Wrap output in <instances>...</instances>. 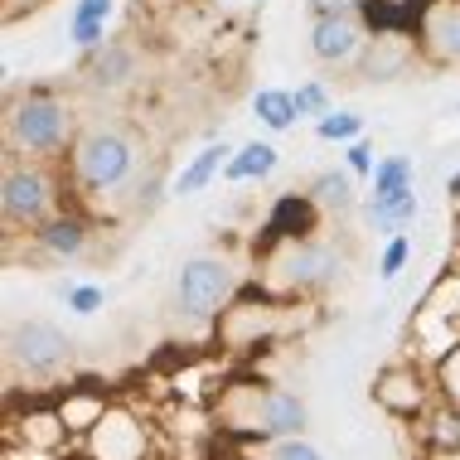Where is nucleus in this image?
Wrapping results in <instances>:
<instances>
[{
  "label": "nucleus",
  "mask_w": 460,
  "mask_h": 460,
  "mask_svg": "<svg viewBox=\"0 0 460 460\" xmlns=\"http://www.w3.org/2000/svg\"><path fill=\"white\" fill-rule=\"evenodd\" d=\"M78 136V117L58 93L30 88L20 97H10L5 107V155L20 160H54L64 155Z\"/></svg>",
  "instance_id": "nucleus-1"
},
{
  "label": "nucleus",
  "mask_w": 460,
  "mask_h": 460,
  "mask_svg": "<svg viewBox=\"0 0 460 460\" xmlns=\"http://www.w3.org/2000/svg\"><path fill=\"white\" fill-rule=\"evenodd\" d=\"M68 184L83 194H117L127 190L136 165H141V151L121 127H88L73 136L68 146Z\"/></svg>",
  "instance_id": "nucleus-2"
},
{
  "label": "nucleus",
  "mask_w": 460,
  "mask_h": 460,
  "mask_svg": "<svg viewBox=\"0 0 460 460\" xmlns=\"http://www.w3.org/2000/svg\"><path fill=\"white\" fill-rule=\"evenodd\" d=\"M238 407H223L233 431L243 437H257V441H286V437H305V421H310V407L301 393L291 388H277V383H238L233 388Z\"/></svg>",
  "instance_id": "nucleus-3"
},
{
  "label": "nucleus",
  "mask_w": 460,
  "mask_h": 460,
  "mask_svg": "<svg viewBox=\"0 0 460 460\" xmlns=\"http://www.w3.org/2000/svg\"><path fill=\"white\" fill-rule=\"evenodd\" d=\"M238 296V271H233L228 257L218 252H199V257H184L180 271H175V315L190 320V325H208V320H223V310L233 305Z\"/></svg>",
  "instance_id": "nucleus-4"
},
{
  "label": "nucleus",
  "mask_w": 460,
  "mask_h": 460,
  "mask_svg": "<svg viewBox=\"0 0 460 460\" xmlns=\"http://www.w3.org/2000/svg\"><path fill=\"white\" fill-rule=\"evenodd\" d=\"M54 214H58V180L44 170V160L5 155V175H0V218H5V238L15 228L34 233Z\"/></svg>",
  "instance_id": "nucleus-5"
},
{
  "label": "nucleus",
  "mask_w": 460,
  "mask_h": 460,
  "mask_svg": "<svg viewBox=\"0 0 460 460\" xmlns=\"http://www.w3.org/2000/svg\"><path fill=\"white\" fill-rule=\"evenodd\" d=\"M267 262V286L281 296H320L344 277V257L340 247L325 238H305V243H286L277 247Z\"/></svg>",
  "instance_id": "nucleus-6"
},
{
  "label": "nucleus",
  "mask_w": 460,
  "mask_h": 460,
  "mask_svg": "<svg viewBox=\"0 0 460 460\" xmlns=\"http://www.w3.org/2000/svg\"><path fill=\"white\" fill-rule=\"evenodd\" d=\"M5 368L10 378L30 383H54L64 368H73V340L54 320H15L5 334Z\"/></svg>",
  "instance_id": "nucleus-7"
},
{
  "label": "nucleus",
  "mask_w": 460,
  "mask_h": 460,
  "mask_svg": "<svg viewBox=\"0 0 460 460\" xmlns=\"http://www.w3.org/2000/svg\"><path fill=\"white\" fill-rule=\"evenodd\" d=\"M320 204L310 194H301V190H291V194H281L277 204L267 208V218H262V233H257V252L262 257H271L277 247H286V243H305V238H315L320 233Z\"/></svg>",
  "instance_id": "nucleus-8"
},
{
  "label": "nucleus",
  "mask_w": 460,
  "mask_h": 460,
  "mask_svg": "<svg viewBox=\"0 0 460 460\" xmlns=\"http://www.w3.org/2000/svg\"><path fill=\"white\" fill-rule=\"evenodd\" d=\"M373 402L383 407L388 417L397 421H412L431 407V388H427V373L417 364H407V358H397V364L378 368V378H373Z\"/></svg>",
  "instance_id": "nucleus-9"
},
{
  "label": "nucleus",
  "mask_w": 460,
  "mask_h": 460,
  "mask_svg": "<svg viewBox=\"0 0 460 460\" xmlns=\"http://www.w3.org/2000/svg\"><path fill=\"white\" fill-rule=\"evenodd\" d=\"M368 24L358 20V15H334V20H310V58L315 64H325V68H354L358 64V54L368 49Z\"/></svg>",
  "instance_id": "nucleus-10"
},
{
  "label": "nucleus",
  "mask_w": 460,
  "mask_h": 460,
  "mask_svg": "<svg viewBox=\"0 0 460 460\" xmlns=\"http://www.w3.org/2000/svg\"><path fill=\"white\" fill-rule=\"evenodd\" d=\"M421 58V44H417V34H407V30H388V34H373L368 49L358 54V83H397L407 68H412Z\"/></svg>",
  "instance_id": "nucleus-11"
},
{
  "label": "nucleus",
  "mask_w": 460,
  "mask_h": 460,
  "mask_svg": "<svg viewBox=\"0 0 460 460\" xmlns=\"http://www.w3.org/2000/svg\"><path fill=\"white\" fill-rule=\"evenodd\" d=\"M88 456L93 460H146V427L131 412L111 407L88 431Z\"/></svg>",
  "instance_id": "nucleus-12"
},
{
  "label": "nucleus",
  "mask_w": 460,
  "mask_h": 460,
  "mask_svg": "<svg viewBox=\"0 0 460 460\" xmlns=\"http://www.w3.org/2000/svg\"><path fill=\"white\" fill-rule=\"evenodd\" d=\"M30 238H34V247H40L44 257H54V262H78V257L88 252V243H93V223L83 218L78 208L64 204L54 218H44Z\"/></svg>",
  "instance_id": "nucleus-13"
},
{
  "label": "nucleus",
  "mask_w": 460,
  "mask_h": 460,
  "mask_svg": "<svg viewBox=\"0 0 460 460\" xmlns=\"http://www.w3.org/2000/svg\"><path fill=\"white\" fill-rule=\"evenodd\" d=\"M417 44L427 64H437V68L460 64V0H446V5L427 10V20L417 24Z\"/></svg>",
  "instance_id": "nucleus-14"
},
{
  "label": "nucleus",
  "mask_w": 460,
  "mask_h": 460,
  "mask_svg": "<svg viewBox=\"0 0 460 460\" xmlns=\"http://www.w3.org/2000/svg\"><path fill=\"white\" fill-rule=\"evenodd\" d=\"M83 73H88L93 93H121V88H131L136 73H141V54H136V44H127V40H107L102 49L88 54Z\"/></svg>",
  "instance_id": "nucleus-15"
},
{
  "label": "nucleus",
  "mask_w": 460,
  "mask_h": 460,
  "mask_svg": "<svg viewBox=\"0 0 460 460\" xmlns=\"http://www.w3.org/2000/svg\"><path fill=\"white\" fill-rule=\"evenodd\" d=\"M305 194L320 204V214L325 218H354L358 208H364V194H358V180L349 175V170H320L315 180L305 184Z\"/></svg>",
  "instance_id": "nucleus-16"
},
{
  "label": "nucleus",
  "mask_w": 460,
  "mask_h": 460,
  "mask_svg": "<svg viewBox=\"0 0 460 460\" xmlns=\"http://www.w3.org/2000/svg\"><path fill=\"white\" fill-rule=\"evenodd\" d=\"M228 160H233V146L228 141H208L199 155H190V165L180 170L175 180H170V194L175 199H194V194H204L208 184H214L223 170H228Z\"/></svg>",
  "instance_id": "nucleus-17"
},
{
  "label": "nucleus",
  "mask_w": 460,
  "mask_h": 460,
  "mask_svg": "<svg viewBox=\"0 0 460 460\" xmlns=\"http://www.w3.org/2000/svg\"><path fill=\"white\" fill-rule=\"evenodd\" d=\"M407 194H417V160L407 151L383 155L378 170H373V180H368L364 204H393V199H407Z\"/></svg>",
  "instance_id": "nucleus-18"
},
{
  "label": "nucleus",
  "mask_w": 460,
  "mask_h": 460,
  "mask_svg": "<svg viewBox=\"0 0 460 460\" xmlns=\"http://www.w3.org/2000/svg\"><path fill=\"white\" fill-rule=\"evenodd\" d=\"M10 437H20L30 451H44V456H54V451H64L68 446V421L58 417V407H30L24 417H15V427H10Z\"/></svg>",
  "instance_id": "nucleus-19"
},
{
  "label": "nucleus",
  "mask_w": 460,
  "mask_h": 460,
  "mask_svg": "<svg viewBox=\"0 0 460 460\" xmlns=\"http://www.w3.org/2000/svg\"><path fill=\"white\" fill-rule=\"evenodd\" d=\"M117 0H73V15H68V44L93 54V49L107 44V24Z\"/></svg>",
  "instance_id": "nucleus-20"
},
{
  "label": "nucleus",
  "mask_w": 460,
  "mask_h": 460,
  "mask_svg": "<svg viewBox=\"0 0 460 460\" xmlns=\"http://www.w3.org/2000/svg\"><path fill=\"white\" fill-rule=\"evenodd\" d=\"M421 441L431 446L437 456H460V407L451 397H437V402L421 412Z\"/></svg>",
  "instance_id": "nucleus-21"
},
{
  "label": "nucleus",
  "mask_w": 460,
  "mask_h": 460,
  "mask_svg": "<svg viewBox=\"0 0 460 460\" xmlns=\"http://www.w3.org/2000/svg\"><path fill=\"white\" fill-rule=\"evenodd\" d=\"M277 165H281V151L271 141H247L233 151L228 160V170H223V180L228 184H257V180H271L277 175Z\"/></svg>",
  "instance_id": "nucleus-22"
},
{
  "label": "nucleus",
  "mask_w": 460,
  "mask_h": 460,
  "mask_svg": "<svg viewBox=\"0 0 460 460\" xmlns=\"http://www.w3.org/2000/svg\"><path fill=\"white\" fill-rule=\"evenodd\" d=\"M107 412H111L107 393H93V388H68V397L58 402V417L68 421L73 437H88V431H93Z\"/></svg>",
  "instance_id": "nucleus-23"
},
{
  "label": "nucleus",
  "mask_w": 460,
  "mask_h": 460,
  "mask_svg": "<svg viewBox=\"0 0 460 460\" xmlns=\"http://www.w3.org/2000/svg\"><path fill=\"white\" fill-rule=\"evenodd\" d=\"M252 111L267 131H291L301 121V107H296V88H257L252 93Z\"/></svg>",
  "instance_id": "nucleus-24"
},
{
  "label": "nucleus",
  "mask_w": 460,
  "mask_h": 460,
  "mask_svg": "<svg viewBox=\"0 0 460 460\" xmlns=\"http://www.w3.org/2000/svg\"><path fill=\"white\" fill-rule=\"evenodd\" d=\"M421 214V204H417V194H407V199H393V204H364V218H368V228L373 233H407L417 223Z\"/></svg>",
  "instance_id": "nucleus-25"
},
{
  "label": "nucleus",
  "mask_w": 460,
  "mask_h": 460,
  "mask_svg": "<svg viewBox=\"0 0 460 460\" xmlns=\"http://www.w3.org/2000/svg\"><path fill=\"white\" fill-rule=\"evenodd\" d=\"M315 136L320 141H334V146H349L368 131H364V117H358V111H330V117L315 121Z\"/></svg>",
  "instance_id": "nucleus-26"
},
{
  "label": "nucleus",
  "mask_w": 460,
  "mask_h": 460,
  "mask_svg": "<svg viewBox=\"0 0 460 460\" xmlns=\"http://www.w3.org/2000/svg\"><path fill=\"white\" fill-rule=\"evenodd\" d=\"M58 296L68 301L73 315H97V310H107V286H97V281H68V286H58Z\"/></svg>",
  "instance_id": "nucleus-27"
},
{
  "label": "nucleus",
  "mask_w": 460,
  "mask_h": 460,
  "mask_svg": "<svg viewBox=\"0 0 460 460\" xmlns=\"http://www.w3.org/2000/svg\"><path fill=\"white\" fill-rule=\"evenodd\" d=\"M296 107H301V121H320L334 111V93L325 78H305L301 88H296Z\"/></svg>",
  "instance_id": "nucleus-28"
},
{
  "label": "nucleus",
  "mask_w": 460,
  "mask_h": 460,
  "mask_svg": "<svg viewBox=\"0 0 460 460\" xmlns=\"http://www.w3.org/2000/svg\"><path fill=\"white\" fill-rule=\"evenodd\" d=\"M407 262H412V238H407V233H393V238L383 243V252H378V277L397 281Z\"/></svg>",
  "instance_id": "nucleus-29"
},
{
  "label": "nucleus",
  "mask_w": 460,
  "mask_h": 460,
  "mask_svg": "<svg viewBox=\"0 0 460 460\" xmlns=\"http://www.w3.org/2000/svg\"><path fill=\"white\" fill-rule=\"evenodd\" d=\"M344 170H349L354 180H373L378 160H373V141H368V136H358V141L344 146Z\"/></svg>",
  "instance_id": "nucleus-30"
},
{
  "label": "nucleus",
  "mask_w": 460,
  "mask_h": 460,
  "mask_svg": "<svg viewBox=\"0 0 460 460\" xmlns=\"http://www.w3.org/2000/svg\"><path fill=\"white\" fill-rule=\"evenodd\" d=\"M267 460H325V456H320L305 437H286V441L267 446Z\"/></svg>",
  "instance_id": "nucleus-31"
},
{
  "label": "nucleus",
  "mask_w": 460,
  "mask_h": 460,
  "mask_svg": "<svg viewBox=\"0 0 460 460\" xmlns=\"http://www.w3.org/2000/svg\"><path fill=\"white\" fill-rule=\"evenodd\" d=\"M310 20H334V15H358L364 0H305Z\"/></svg>",
  "instance_id": "nucleus-32"
},
{
  "label": "nucleus",
  "mask_w": 460,
  "mask_h": 460,
  "mask_svg": "<svg viewBox=\"0 0 460 460\" xmlns=\"http://www.w3.org/2000/svg\"><path fill=\"white\" fill-rule=\"evenodd\" d=\"M441 397H451L460 407V358H446L441 364Z\"/></svg>",
  "instance_id": "nucleus-33"
},
{
  "label": "nucleus",
  "mask_w": 460,
  "mask_h": 460,
  "mask_svg": "<svg viewBox=\"0 0 460 460\" xmlns=\"http://www.w3.org/2000/svg\"><path fill=\"white\" fill-rule=\"evenodd\" d=\"M446 194H451V204L460 208V170H456V175H451V180H446Z\"/></svg>",
  "instance_id": "nucleus-34"
}]
</instances>
